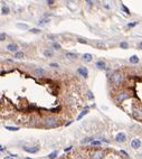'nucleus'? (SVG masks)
<instances>
[{
	"mask_svg": "<svg viewBox=\"0 0 142 159\" xmlns=\"http://www.w3.org/2000/svg\"><path fill=\"white\" fill-rule=\"evenodd\" d=\"M44 125L46 128H55V127H58L59 125V121L57 118L55 116H47L45 118L44 120Z\"/></svg>",
	"mask_w": 142,
	"mask_h": 159,
	"instance_id": "obj_1",
	"label": "nucleus"
},
{
	"mask_svg": "<svg viewBox=\"0 0 142 159\" xmlns=\"http://www.w3.org/2000/svg\"><path fill=\"white\" fill-rule=\"evenodd\" d=\"M122 80H123V75H122V73L120 71H115L114 73L112 74V76H111V82L114 85L121 84Z\"/></svg>",
	"mask_w": 142,
	"mask_h": 159,
	"instance_id": "obj_2",
	"label": "nucleus"
},
{
	"mask_svg": "<svg viewBox=\"0 0 142 159\" xmlns=\"http://www.w3.org/2000/svg\"><path fill=\"white\" fill-rule=\"evenodd\" d=\"M104 155H105V152H104L103 150H97V151H94L91 155V158L92 159H102Z\"/></svg>",
	"mask_w": 142,
	"mask_h": 159,
	"instance_id": "obj_3",
	"label": "nucleus"
},
{
	"mask_svg": "<svg viewBox=\"0 0 142 159\" xmlns=\"http://www.w3.org/2000/svg\"><path fill=\"white\" fill-rule=\"evenodd\" d=\"M77 73H78L81 76H83L84 78H87L88 77V69L86 68V67H84V66L78 67V69H77Z\"/></svg>",
	"mask_w": 142,
	"mask_h": 159,
	"instance_id": "obj_4",
	"label": "nucleus"
},
{
	"mask_svg": "<svg viewBox=\"0 0 142 159\" xmlns=\"http://www.w3.org/2000/svg\"><path fill=\"white\" fill-rule=\"evenodd\" d=\"M24 150H25L26 152L36 154V152L39 151V147H38V146H33V147H28V146H25V147H24Z\"/></svg>",
	"mask_w": 142,
	"mask_h": 159,
	"instance_id": "obj_5",
	"label": "nucleus"
},
{
	"mask_svg": "<svg viewBox=\"0 0 142 159\" xmlns=\"http://www.w3.org/2000/svg\"><path fill=\"white\" fill-rule=\"evenodd\" d=\"M128 98H129V93H126V92H120L116 96V101L117 102H122V101L126 100Z\"/></svg>",
	"mask_w": 142,
	"mask_h": 159,
	"instance_id": "obj_6",
	"label": "nucleus"
},
{
	"mask_svg": "<svg viewBox=\"0 0 142 159\" xmlns=\"http://www.w3.org/2000/svg\"><path fill=\"white\" fill-rule=\"evenodd\" d=\"M33 74H34L35 76H44L45 75V69H44L43 67H37V68H35L34 71H33Z\"/></svg>",
	"mask_w": 142,
	"mask_h": 159,
	"instance_id": "obj_7",
	"label": "nucleus"
},
{
	"mask_svg": "<svg viewBox=\"0 0 142 159\" xmlns=\"http://www.w3.org/2000/svg\"><path fill=\"white\" fill-rule=\"evenodd\" d=\"M18 48H19V46L17 44H15V43H10V44L7 45V49L9 52H12V53H16V52H18Z\"/></svg>",
	"mask_w": 142,
	"mask_h": 159,
	"instance_id": "obj_8",
	"label": "nucleus"
},
{
	"mask_svg": "<svg viewBox=\"0 0 142 159\" xmlns=\"http://www.w3.org/2000/svg\"><path fill=\"white\" fill-rule=\"evenodd\" d=\"M115 140H116L117 142H124V141L126 140L125 133H123V132H120V133H117L116 137H115Z\"/></svg>",
	"mask_w": 142,
	"mask_h": 159,
	"instance_id": "obj_9",
	"label": "nucleus"
},
{
	"mask_svg": "<svg viewBox=\"0 0 142 159\" xmlns=\"http://www.w3.org/2000/svg\"><path fill=\"white\" fill-rule=\"evenodd\" d=\"M140 146H141V141H140L139 139L135 138L131 141V147H132L133 149H138V148H140Z\"/></svg>",
	"mask_w": 142,
	"mask_h": 159,
	"instance_id": "obj_10",
	"label": "nucleus"
},
{
	"mask_svg": "<svg viewBox=\"0 0 142 159\" xmlns=\"http://www.w3.org/2000/svg\"><path fill=\"white\" fill-rule=\"evenodd\" d=\"M95 66H96L99 69H105L106 68V65L103 60H97L96 64H95Z\"/></svg>",
	"mask_w": 142,
	"mask_h": 159,
	"instance_id": "obj_11",
	"label": "nucleus"
},
{
	"mask_svg": "<svg viewBox=\"0 0 142 159\" xmlns=\"http://www.w3.org/2000/svg\"><path fill=\"white\" fill-rule=\"evenodd\" d=\"M87 113H88V107L86 106L85 109H84L83 111H82L81 113H79V115H78V116H77V118H76V120H77V121L82 120V118H83V116H85V115H86V114H87Z\"/></svg>",
	"mask_w": 142,
	"mask_h": 159,
	"instance_id": "obj_12",
	"label": "nucleus"
},
{
	"mask_svg": "<svg viewBox=\"0 0 142 159\" xmlns=\"http://www.w3.org/2000/svg\"><path fill=\"white\" fill-rule=\"evenodd\" d=\"M16 27L19 29H24V30H27V29H29V26H28L27 24H21V22H18V24H16Z\"/></svg>",
	"mask_w": 142,
	"mask_h": 159,
	"instance_id": "obj_13",
	"label": "nucleus"
},
{
	"mask_svg": "<svg viewBox=\"0 0 142 159\" xmlns=\"http://www.w3.org/2000/svg\"><path fill=\"white\" fill-rule=\"evenodd\" d=\"M129 62H130L131 64H138V63H139V57H138L137 55H133L129 58Z\"/></svg>",
	"mask_w": 142,
	"mask_h": 159,
	"instance_id": "obj_14",
	"label": "nucleus"
},
{
	"mask_svg": "<svg viewBox=\"0 0 142 159\" xmlns=\"http://www.w3.org/2000/svg\"><path fill=\"white\" fill-rule=\"evenodd\" d=\"M44 56L45 57H53L54 56V52L52 49H45L44 51Z\"/></svg>",
	"mask_w": 142,
	"mask_h": 159,
	"instance_id": "obj_15",
	"label": "nucleus"
},
{
	"mask_svg": "<svg viewBox=\"0 0 142 159\" xmlns=\"http://www.w3.org/2000/svg\"><path fill=\"white\" fill-rule=\"evenodd\" d=\"M83 59L85 60V62H91V60L93 59V56L91 55L90 53H85V54L83 55Z\"/></svg>",
	"mask_w": 142,
	"mask_h": 159,
	"instance_id": "obj_16",
	"label": "nucleus"
},
{
	"mask_svg": "<svg viewBox=\"0 0 142 159\" xmlns=\"http://www.w3.org/2000/svg\"><path fill=\"white\" fill-rule=\"evenodd\" d=\"M49 22V19L48 18H43V19H39L38 21H37V24L39 25V26H44V25L48 24Z\"/></svg>",
	"mask_w": 142,
	"mask_h": 159,
	"instance_id": "obj_17",
	"label": "nucleus"
},
{
	"mask_svg": "<svg viewBox=\"0 0 142 159\" xmlns=\"http://www.w3.org/2000/svg\"><path fill=\"white\" fill-rule=\"evenodd\" d=\"M57 155H58V151H57V150H54L53 152H50V154L48 155V159H55L57 157Z\"/></svg>",
	"mask_w": 142,
	"mask_h": 159,
	"instance_id": "obj_18",
	"label": "nucleus"
},
{
	"mask_svg": "<svg viewBox=\"0 0 142 159\" xmlns=\"http://www.w3.org/2000/svg\"><path fill=\"white\" fill-rule=\"evenodd\" d=\"M1 11H2V15H9L10 12V8L7 6H3L2 9H1Z\"/></svg>",
	"mask_w": 142,
	"mask_h": 159,
	"instance_id": "obj_19",
	"label": "nucleus"
},
{
	"mask_svg": "<svg viewBox=\"0 0 142 159\" xmlns=\"http://www.w3.org/2000/svg\"><path fill=\"white\" fill-rule=\"evenodd\" d=\"M23 57H24V53H23V52L18 51V52H16V53H15V58H17V59H20V58H23Z\"/></svg>",
	"mask_w": 142,
	"mask_h": 159,
	"instance_id": "obj_20",
	"label": "nucleus"
},
{
	"mask_svg": "<svg viewBox=\"0 0 142 159\" xmlns=\"http://www.w3.org/2000/svg\"><path fill=\"white\" fill-rule=\"evenodd\" d=\"M6 129H7L8 131H19L20 128H19V127H10V125H7Z\"/></svg>",
	"mask_w": 142,
	"mask_h": 159,
	"instance_id": "obj_21",
	"label": "nucleus"
},
{
	"mask_svg": "<svg viewBox=\"0 0 142 159\" xmlns=\"http://www.w3.org/2000/svg\"><path fill=\"white\" fill-rule=\"evenodd\" d=\"M66 57L70 58V59H74L77 57V55L75 53H66Z\"/></svg>",
	"mask_w": 142,
	"mask_h": 159,
	"instance_id": "obj_22",
	"label": "nucleus"
},
{
	"mask_svg": "<svg viewBox=\"0 0 142 159\" xmlns=\"http://www.w3.org/2000/svg\"><path fill=\"white\" fill-rule=\"evenodd\" d=\"M93 140H94V138H93V137H87V138H85V139H83V140H82V143H87V142H92Z\"/></svg>",
	"mask_w": 142,
	"mask_h": 159,
	"instance_id": "obj_23",
	"label": "nucleus"
},
{
	"mask_svg": "<svg viewBox=\"0 0 142 159\" xmlns=\"http://www.w3.org/2000/svg\"><path fill=\"white\" fill-rule=\"evenodd\" d=\"M120 47L123 48V49H125V48H128V47H129V44L126 42H121V43H120Z\"/></svg>",
	"mask_w": 142,
	"mask_h": 159,
	"instance_id": "obj_24",
	"label": "nucleus"
},
{
	"mask_svg": "<svg viewBox=\"0 0 142 159\" xmlns=\"http://www.w3.org/2000/svg\"><path fill=\"white\" fill-rule=\"evenodd\" d=\"M53 47H54L55 49H61L62 48V46H61V44H59V43H53Z\"/></svg>",
	"mask_w": 142,
	"mask_h": 159,
	"instance_id": "obj_25",
	"label": "nucleus"
},
{
	"mask_svg": "<svg viewBox=\"0 0 142 159\" xmlns=\"http://www.w3.org/2000/svg\"><path fill=\"white\" fill-rule=\"evenodd\" d=\"M7 38V35L5 33H0V42H2V40H6Z\"/></svg>",
	"mask_w": 142,
	"mask_h": 159,
	"instance_id": "obj_26",
	"label": "nucleus"
},
{
	"mask_svg": "<svg viewBox=\"0 0 142 159\" xmlns=\"http://www.w3.org/2000/svg\"><path fill=\"white\" fill-rule=\"evenodd\" d=\"M29 31H30V33H33V34H40L41 30H39V29H37V28H32Z\"/></svg>",
	"mask_w": 142,
	"mask_h": 159,
	"instance_id": "obj_27",
	"label": "nucleus"
},
{
	"mask_svg": "<svg viewBox=\"0 0 142 159\" xmlns=\"http://www.w3.org/2000/svg\"><path fill=\"white\" fill-rule=\"evenodd\" d=\"M86 95H87V98L90 99V100H93L94 99V95H93V93L91 91H87V93H86Z\"/></svg>",
	"mask_w": 142,
	"mask_h": 159,
	"instance_id": "obj_28",
	"label": "nucleus"
},
{
	"mask_svg": "<svg viewBox=\"0 0 142 159\" xmlns=\"http://www.w3.org/2000/svg\"><path fill=\"white\" fill-rule=\"evenodd\" d=\"M122 8H123V10H124V11H125V12H126V13H128V15H130V10H129V9H128V8H126V7H125V6H124V4H122Z\"/></svg>",
	"mask_w": 142,
	"mask_h": 159,
	"instance_id": "obj_29",
	"label": "nucleus"
},
{
	"mask_svg": "<svg viewBox=\"0 0 142 159\" xmlns=\"http://www.w3.org/2000/svg\"><path fill=\"white\" fill-rule=\"evenodd\" d=\"M92 145H93V146H99V145H101V141L93 140V141H92Z\"/></svg>",
	"mask_w": 142,
	"mask_h": 159,
	"instance_id": "obj_30",
	"label": "nucleus"
},
{
	"mask_svg": "<svg viewBox=\"0 0 142 159\" xmlns=\"http://www.w3.org/2000/svg\"><path fill=\"white\" fill-rule=\"evenodd\" d=\"M138 25V21H135V22H130V24H128V27H134V26H137Z\"/></svg>",
	"mask_w": 142,
	"mask_h": 159,
	"instance_id": "obj_31",
	"label": "nucleus"
},
{
	"mask_svg": "<svg viewBox=\"0 0 142 159\" xmlns=\"http://www.w3.org/2000/svg\"><path fill=\"white\" fill-rule=\"evenodd\" d=\"M49 66H52V67H54V68H56V67H58L59 65L57 64V63H50V64H49Z\"/></svg>",
	"mask_w": 142,
	"mask_h": 159,
	"instance_id": "obj_32",
	"label": "nucleus"
},
{
	"mask_svg": "<svg viewBox=\"0 0 142 159\" xmlns=\"http://www.w3.org/2000/svg\"><path fill=\"white\" fill-rule=\"evenodd\" d=\"M97 46L101 47V48H103V49H105V46H104V44H102V43H97Z\"/></svg>",
	"mask_w": 142,
	"mask_h": 159,
	"instance_id": "obj_33",
	"label": "nucleus"
},
{
	"mask_svg": "<svg viewBox=\"0 0 142 159\" xmlns=\"http://www.w3.org/2000/svg\"><path fill=\"white\" fill-rule=\"evenodd\" d=\"M55 38H56L55 35H48V39H55Z\"/></svg>",
	"mask_w": 142,
	"mask_h": 159,
	"instance_id": "obj_34",
	"label": "nucleus"
},
{
	"mask_svg": "<svg viewBox=\"0 0 142 159\" xmlns=\"http://www.w3.org/2000/svg\"><path fill=\"white\" fill-rule=\"evenodd\" d=\"M78 42H79V43H84V44H86V43H87L85 39H82V38H79V39H78Z\"/></svg>",
	"mask_w": 142,
	"mask_h": 159,
	"instance_id": "obj_35",
	"label": "nucleus"
},
{
	"mask_svg": "<svg viewBox=\"0 0 142 159\" xmlns=\"http://www.w3.org/2000/svg\"><path fill=\"white\" fill-rule=\"evenodd\" d=\"M54 2H55L54 0H47V3H48V4H53Z\"/></svg>",
	"mask_w": 142,
	"mask_h": 159,
	"instance_id": "obj_36",
	"label": "nucleus"
},
{
	"mask_svg": "<svg viewBox=\"0 0 142 159\" xmlns=\"http://www.w3.org/2000/svg\"><path fill=\"white\" fill-rule=\"evenodd\" d=\"M3 159H12V156H5Z\"/></svg>",
	"mask_w": 142,
	"mask_h": 159,
	"instance_id": "obj_37",
	"label": "nucleus"
},
{
	"mask_svg": "<svg viewBox=\"0 0 142 159\" xmlns=\"http://www.w3.org/2000/svg\"><path fill=\"white\" fill-rule=\"evenodd\" d=\"M58 110H59V107H57V109H52L50 111L52 112H58Z\"/></svg>",
	"mask_w": 142,
	"mask_h": 159,
	"instance_id": "obj_38",
	"label": "nucleus"
},
{
	"mask_svg": "<svg viewBox=\"0 0 142 159\" xmlns=\"http://www.w3.org/2000/svg\"><path fill=\"white\" fill-rule=\"evenodd\" d=\"M72 149V146H70V147H67V148H65V151H70V150Z\"/></svg>",
	"mask_w": 142,
	"mask_h": 159,
	"instance_id": "obj_39",
	"label": "nucleus"
},
{
	"mask_svg": "<svg viewBox=\"0 0 142 159\" xmlns=\"http://www.w3.org/2000/svg\"><path fill=\"white\" fill-rule=\"evenodd\" d=\"M120 152H121V154H123V155H125V156H128V154H126V152L124 151V150H121V151H120Z\"/></svg>",
	"mask_w": 142,
	"mask_h": 159,
	"instance_id": "obj_40",
	"label": "nucleus"
},
{
	"mask_svg": "<svg viewBox=\"0 0 142 159\" xmlns=\"http://www.w3.org/2000/svg\"><path fill=\"white\" fill-rule=\"evenodd\" d=\"M72 123V121H70V122H67V123H65V127H68V125Z\"/></svg>",
	"mask_w": 142,
	"mask_h": 159,
	"instance_id": "obj_41",
	"label": "nucleus"
},
{
	"mask_svg": "<svg viewBox=\"0 0 142 159\" xmlns=\"http://www.w3.org/2000/svg\"><path fill=\"white\" fill-rule=\"evenodd\" d=\"M138 47H139V49H141V47H142V44H141V43H139V45H138Z\"/></svg>",
	"mask_w": 142,
	"mask_h": 159,
	"instance_id": "obj_42",
	"label": "nucleus"
},
{
	"mask_svg": "<svg viewBox=\"0 0 142 159\" xmlns=\"http://www.w3.org/2000/svg\"><path fill=\"white\" fill-rule=\"evenodd\" d=\"M1 150H3V148H2V146H0V151H1Z\"/></svg>",
	"mask_w": 142,
	"mask_h": 159,
	"instance_id": "obj_43",
	"label": "nucleus"
},
{
	"mask_svg": "<svg viewBox=\"0 0 142 159\" xmlns=\"http://www.w3.org/2000/svg\"><path fill=\"white\" fill-rule=\"evenodd\" d=\"M25 159H32V158H29V157H26V158Z\"/></svg>",
	"mask_w": 142,
	"mask_h": 159,
	"instance_id": "obj_44",
	"label": "nucleus"
}]
</instances>
